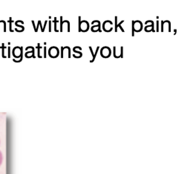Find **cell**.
I'll use <instances>...</instances> for the list:
<instances>
[{
  "mask_svg": "<svg viewBox=\"0 0 190 174\" xmlns=\"http://www.w3.org/2000/svg\"><path fill=\"white\" fill-rule=\"evenodd\" d=\"M124 22V20H122V21H121L120 22H119V24H117V28H120L121 29V31H122V32H123V31H124V30H123V29H122V28L121 27V24H122V22Z\"/></svg>",
  "mask_w": 190,
  "mask_h": 174,
  "instance_id": "1",
  "label": "cell"
},
{
  "mask_svg": "<svg viewBox=\"0 0 190 174\" xmlns=\"http://www.w3.org/2000/svg\"><path fill=\"white\" fill-rule=\"evenodd\" d=\"M99 48H100V47L98 46L97 48V50H96V53H95V54H94V57H93V59L91 60V62H94V60H95V57H96V56H97V51H98V50H99Z\"/></svg>",
  "mask_w": 190,
  "mask_h": 174,
  "instance_id": "2",
  "label": "cell"
},
{
  "mask_svg": "<svg viewBox=\"0 0 190 174\" xmlns=\"http://www.w3.org/2000/svg\"><path fill=\"white\" fill-rule=\"evenodd\" d=\"M79 31H82V30H81V20H80V16H79Z\"/></svg>",
  "mask_w": 190,
  "mask_h": 174,
  "instance_id": "3",
  "label": "cell"
},
{
  "mask_svg": "<svg viewBox=\"0 0 190 174\" xmlns=\"http://www.w3.org/2000/svg\"><path fill=\"white\" fill-rule=\"evenodd\" d=\"M2 161H3V156H2V152L0 151V166H1V164L2 163Z\"/></svg>",
  "mask_w": 190,
  "mask_h": 174,
  "instance_id": "4",
  "label": "cell"
},
{
  "mask_svg": "<svg viewBox=\"0 0 190 174\" xmlns=\"http://www.w3.org/2000/svg\"><path fill=\"white\" fill-rule=\"evenodd\" d=\"M62 19H63V16H60V31H63V20H62Z\"/></svg>",
  "mask_w": 190,
  "mask_h": 174,
  "instance_id": "5",
  "label": "cell"
},
{
  "mask_svg": "<svg viewBox=\"0 0 190 174\" xmlns=\"http://www.w3.org/2000/svg\"><path fill=\"white\" fill-rule=\"evenodd\" d=\"M117 17L115 16V31H117Z\"/></svg>",
  "mask_w": 190,
  "mask_h": 174,
  "instance_id": "6",
  "label": "cell"
},
{
  "mask_svg": "<svg viewBox=\"0 0 190 174\" xmlns=\"http://www.w3.org/2000/svg\"><path fill=\"white\" fill-rule=\"evenodd\" d=\"M161 31H163V21H161Z\"/></svg>",
  "mask_w": 190,
  "mask_h": 174,
  "instance_id": "7",
  "label": "cell"
},
{
  "mask_svg": "<svg viewBox=\"0 0 190 174\" xmlns=\"http://www.w3.org/2000/svg\"><path fill=\"white\" fill-rule=\"evenodd\" d=\"M157 31H159V21H157Z\"/></svg>",
  "mask_w": 190,
  "mask_h": 174,
  "instance_id": "8",
  "label": "cell"
},
{
  "mask_svg": "<svg viewBox=\"0 0 190 174\" xmlns=\"http://www.w3.org/2000/svg\"><path fill=\"white\" fill-rule=\"evenodd\" d=\"M63 49H64V48H63V47H61V50H62V51H61V52H62V53H61V57H63Z\"/></svg>",
  "mask_w": 190,
  "mask_h": 174,
  "instance_id": "9",
  "label": "cell"
},
{
  "mask_svg": "<svg viewBox=\"0 0 190 174\" xmlns=\"http://www.w3.org/2000/svg\"><path fill=\"white\" fill-rule=\"evenodd\" d=\"M44 52H45V53H44V54H44V57H46V48H45V47L44 48Z\"/></svg>",
  "mask_w": 190,
  "mask_h": 174,
  "instance_id": "10",
  "label": "cell"
}]
</instances>
